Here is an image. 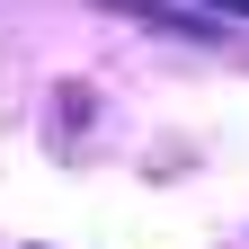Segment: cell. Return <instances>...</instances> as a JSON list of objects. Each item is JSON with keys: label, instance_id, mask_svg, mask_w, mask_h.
Wrapping results in <instances>:
<instances>
[{"label": "cell", "instance_id": "1", "mask_svg": "<svg viewBox=\"0 0 249 249\" xmlns=\"http://www.w3.org/2000/svg\"><path fill=\"white\" fill-rule=\"evenodd\" d=\"M205 9H231V18H249V0H205Z\"/></svg>", "mask_w": 249, "mask_h": 249}]
</instances>
